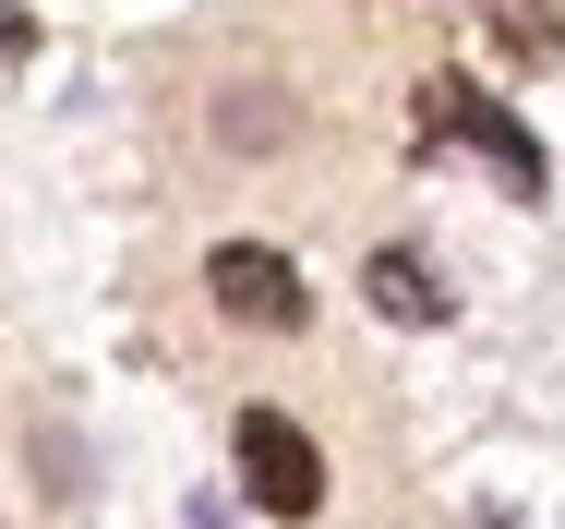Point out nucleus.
I'll return each mask as SVG.
<instances>
[{
  "label": "nucleus",
  "mask_w": 565,
  "mask_h": 529,
  "mask_svg": "<svg viewBox=\"0 0 565 529\" xmlns=\"http://www.w3.org/2000/svg\"><path fill=\"white\" fill-rule=\"evenodd\" d=\"M422 133H434V145H469V157H481L518 205H542V181H554V169H542V133H530L505 97L457 85V73H446V85H422Z\"/></svg>",
  "instance_id": "1"
},
{
  "label": "nucleus",
  "mask_w": 565,
  "mask_h": 529,
  "mask_svg": "<svg viewBox=\"0 0 565 529\" xmlns=\"http://www.w3.org/2000/svg\"><path fill=\"white\" fill-rule=\"evenodd\" d=\"M361 289H373V314H385V325H446V289H434V265H422V253H373V265H361Z\"/></svg>",
  "instance_id": "4"
},
{
  "label": "nucleus",
  "mask_w": 565,
  "mask_h": 529,
  "mask_svg": "<svg viewBox=\"0 0 565 529\" xmlns=\"http://www.w3.org/2000/svg\"><path fill=\"white\" fill-rule=\"evenodd\" d=\"M493 36H505L518 61H565V12L554 0H493Z\"/></svg>",
  "instance_id": "5"
},
{
  "label": "nucleus",
  "mask_w": 565,
  "mask_h": 529,
  "mask_svg": "<svg viewBox=\"0 0 565 529\" xmlns=\"http://www.w3.org/2000/svg\"><path fill=\"white\" fill-rule=\"evenodd\" d=\"M241 482H253L265 518H313L326 506V457H313V433L289 410H241Z\"/></svg>",
  "instance_id": "3"
},
{
  "label": "nucleus",
  "mask_w": 565,
  "mask_h": 529,
  "mask_svg": "<svg viewBox=\"0 0 565 529\" xmlns=\"http://www.w3.org/2000/svg\"><path fill=\"white\" fill-rule=\"evenodd\" d=\"M205 289H217L228 325H265V337H301V325H313L301 265H289V253H265V241H217V253H205Z\"/></svg>",
  "instance_id": "2"
}]
</instances>
